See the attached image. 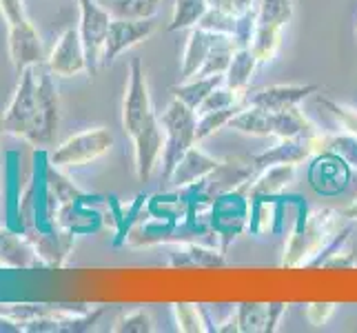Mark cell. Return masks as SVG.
Instances as JSON below:
<instances>
[{
    "label": "cell",
    "mask_w": 357,
    "mask_h": 333,
    "mask_svg": "<svg viewBox=\"0 0 357 333\" xmlns=\"http://www.w3.org/2000/svg\"><path fill=\"white\" fill-rule=\"evenodd\" d=\"M3 133L24 138L33 147H54L60 125V98L54 73L47 65H33L20 73L18 89L5 114H0Z\"/></svg>",
    "instance_id": "6da1fadb"
},
{
    "label": "cell",
    "mask_w": 357,
    "mask_h": 333,
    "mask_svg": "<svg viewBox=\"0 0 357 333\" xmlns=\"http://www.w3.org/2000/svg\"><path fill=\"white\" fill-rule=\"evenodd\" d=\"M0 14L7 22V47L11 65L18 73L43 63V40L24 14L22 0H0Z\"/></svg>",
    "instance_id": "7a4b0ae2"
},
{
    "label": "cell",
    "mask_w": 357,
    "mask_h": 333,
    "mask_svg": "<svg viewBox=\"0 0 357 333\" xmlns=\"http://www.w3.org/2000/svg\"><path fill=\"white\" fill-rule=\"evenodd\" d=\"M340 218L344 216L333 212V209H319L313 216H304V220L300 222V229H295L289 240L282 265L300 267L306 265L309 256L315 258L340 233Z\"/></svg>",
    "instance_id": "3957f363"
},
{
    "label": "cell",
    "mask_w": 357,
    "mask_h": 333,
    "mask_svg": "<svg viewBox=\"0 0 357 333\" xmlns=\"http://www.w3.org/2000/svg\"><path fill=\"white\" fill-rule=\"evenodd\" d=\"M165 129V154H162V178L169 180L171 171L176 169L180 158L187 154L195 140V127H198V114L182 101L174 98L169 107L158 116Z\"/></svg>",
    "instance_id": "277c9868"
},
{
    "label": "cell",
    "mask_w": 357,
    "mask_h": 333,
    "mask_svg": "<svg viewBox=\"0 0 357 333\" xmlns=\"http://www.w3.org/2000/svg\"><path fill=\"white\" fill-rule=\"evenodd\" d=\"M114 147V135L105 127L84 129L58 145L49 156V163L56 167H84L105 156Z\"/></svg>",
    "instance_id": "5b68a950"
},
{
    "label": "cell",
    "mask_w": 357,
    "mask_h": 333,
    "mask_svg": "<svg viewBox=\"0 0 357 333\" xmlns=\"http://www.w3.org/2000/svg\"><path fill=\"white\" fill-rule=\"evenodd\" d=\"M155 116L151 107V96H149V84H146L144 67L140 58H133L129 65V82L125 91V103H122V129L133 138L146 122Z\"/></svg>",
    "instance_id": "8992f818"
},
{
    "label": "cell",
    "mask_w": 357,
    "mask_h": 333,
    "mask_svg": "<svg viewBox=\"0 0 357 333\" xmlns=\"http://www.w3.org/2000/svg\"><path fill=\"white\" fill-rule=\"evenodd\" d=\"M80 5V36L84 45V56H87V73L96 76L100 67L105 40L112 24V11L100 7L96 0H78Z\"/></svg>",
    "instance_id": "52a82bcc"
},
{
    "label": "cell",
    "mask_w": 357,
    "mask_h": 333,
    "mask_svg": "<svg viewBox=\"0 0 357 333\" xmlns=\"http://www.w3.org/2000/svg\"><path fill=\"white\" fill-rule=\"evenodd\" d=\"M244 191H249V182L236 191H227L213 198L211 225L218 238L222 240V251H227L231 240H236V236L244 227L246 212H249V202L244 198Z\"/></svg>",
    "instance_id": "ba28073f"
},
{
    "label": "cell",
    "mask_w": 357,
    "mask_h": 333,
    "mask_svg": "<svg viewBox=\"0 0 357 333\" xmlns=\"http://www.w3.org/2000/svg\"><path fill=\"white\" fill-rule=\"evenodd\" d=\"M153 31H155L153 18H112L105 49H102V58H100V67L105 69L112 67L122 52H127V49L146 40Z\"/></svg>",
    "instance_id": "9c48e42d"
},
{
    "label": "cell",
    "mask_w": 357,
    "mask_h": 333,
    "mask_svg": "<svg viewBox=\"0 0 357 333\" xmlns=\"http://www.w3.org/2000/svg\"><path fill=\"white\" fill-rule=\"evenodd\" d=\"M131 140L135 156V176H138L140 182H149L151 174L165 154V129L158 114Z\"/></svg>",
    "instance_id": "30bf717a"
},
{
    "label": "cell",
    "mask_w": 357,
    "mask_h": 333,
    "mask_svg": "<svg viewBox=\"0 0 357 333\" xmlns=\"http://www.w3.org/2000/svg\"><path fill=\"white\" fill-rule=\"evenodd\" d=\"M351 167L333 151L315 154L309 167V184L319 195H337L347 189L351 180Z\"/></svg>",
    "instance_id": "8fae6325"
},
{
    "label": "cell",
    "mask_w": 357,
    "mask_h": 333,
    "mask_svg": "<svg viewBox=\"0 0 357 333\" xmlns=\"http://www.w3.org/2000/svg\"><path fill=\"white\" fill-rule=\"evenodd\" d=\"M47 67L54 76L60 78H71L80 71H87V56H84V45L78 27H67L63 31L47 58Z\"/></svg>",
    "instance_id": "7c38bea8"
},
{
    "label": "cell",
    "mask_w": 357,
    "mask_h": 333,
    "mask_svg": "<svg viewBox=\"0 0 357 333\" xmlns=\"http://www.w3.org/2000/svg\"><path fill=\"white\" fill-rule=\"evenodd\" d=\"M317 91V84H271V87L246 91L242 98V105L262 107L268 111H284L291 107H298L304 98Z\"/></svg>",
    "instance_id": "4fadbf2b"
},
{
    "label": "cell",
    "mask_w": 357,
    "mask_h": 333,
    "mask_svg": "<svg viewBox=\"0 0 357 333\" xmlns=\"http://www.w3.org/2000/svg\"><path fill=\"white\" fill-rule=\"evenodd\" d=\"M255 167L251 163H240V160H225L220 163L204 180H200V189L206 200H213L215 195H222L227 191H236L244 187L246 182L255 178Z\"/></svg>",
    "instance_id": "5bb4252c"
},
{
    "label": "cell",
    "mask_w": 357,
    "mask_h": 333,
    "mask_svg": "<svg viewBox=\"0 0 357 333\" xmlns=\"http://www.w3.org/2000/svg\"><path fill=\"white\" fill-rule=\"evenodd\" d=\"M220 45L236 47V40H233V36H227V34H211L200 27H193L187 38V45H184L182 60H180V78L182 80L193 78L195 73L200 71V67L204 65L208 54L213 52V47H220Z\"/></svg>",
    "instance_id": "9a60e30c"
},
{
    "label": "cell",
    "mask_w": 357,
    "mask_h": 333,
    "mask_svg": "<svg viewBox=\"0 0 357 333\" xmlns=\"http://www.w3.org/2000/svg\"><path fill=\"white\" fill-rule=\"evenodd\" d=\"M73 236H76L73 231L60 229V227H56L52 231L31 229L27 233V238L31 240L43 267H47V269L65 267L67 258L71 256V249H73Z\"/></svg>",
    "instance_id": "2e32d148"
},
{
    "label": "cell",
    "mask_w": 357,
    "mask_h": 333,
    "mask_svg": "<svg viewBox=\"0 0 357 333\" xmlns=\"http://www.w3.org/2000/svg\"><path fill=\"white\" fill-rule=\"evenodd\" d=\"M309 156H313L311 138H280L275 147L253 158V167L262 171L273 165H300Z\"/></svg>",
    "instance_id": "e0dca14e"
},
{
    "label": "cell",
    "mask_w": 357,
    "mask_h": 333,
    "mask_svg": "<svg viewBox=\"0 0 357 333\" xmlns=\"http://www.w3.org/2000/svg\"><path fill=\"white\" fill-rule=\"evenodd\" d=\"M220 165V160L211 158L208 154H204L200 147H191V149L180 158V163L176 165V169L171 171L169 182L174 187L182 189V187H191V184L204 180L211 171Z\"/></svg>",
    "instance_id": "ac0fdd59"
},
{
    "label": "cell",
    "mask_w": 357,
    "mask_h": 333,
    "mask_svg": "<svg viewBox=\"0 0 357 333\" xmlns=\"http://www.w3.org/2000/svg\"><path fill=\"white\" fill-rule=\"evenodd\" d=\"M0 267L36 269L43 267V262L29 238H20L14 231L0 227Z\"/></svg>",
    "instance_id": "d6986e66"
},
{
    "label": "cell",
    "mask_w": 357,
    "mask_h": 333,
    "mask_svg": "<svg viewBox=\"0 0 357 333\" xmlns=\"http://www.w3.org/2000/svg\"><path fill=\"white\" fill-rule=\"evenodd\" d=\"M295 178V165H273L266 167L249 182L251 198H273L282 193Z\"/></svg>",
    "instance_id": "ffe728a7"
},
{
    "label": "cell",
    "mask_w": 357,
    "mask_h": 333,
    "mask_svg": "<svg viewBox=\"0 0 357 333\" xmlns=\"http://www.w3.org/2000/svg\"><path fill=\"white\" fill-rule=\"evenodd\" d=\"M225 251L206 249L200 244H180L169 253V267H225Z\"/></svg>",
    "instance_id": "44dd1931"
},
{
    "label": "cell",
    "mask_w": 357,
    "mask_h": 333,
    "mask_svg": "<svg viewBox=\"0 0 357 333\" xmlns=\"http://www.w3.org/2000/svg\"><path fill=\"white\" fill-rule=\"evenodd\" d=\"M317 127L306 118L298 107L273 111V135L275 138H311Z\"/></svg>",
    "instance_id": "7402d4cb"
},
{
    "label": "cell",
    "mask_w": 357,
    "mask_h": 333,
    "mask_svg": "<svg viewBox=\"0 0 357 333\" xmlns=\"http://www.w3.org/2000/svg\"><path fill=\"white\" fill-rule=\"evenodd\" d=\"M229 127L238 129L242 133H249V135L268 138V135H273V111L244 105L240 109V114L229 122Z\"/></svg>",
    "instance_id": "603a6c76"
},
{
    "label": "cell",
    "mask_w": 357,
    "mask_h": 333,
    "mask_svg": "<svg viewBox=\"0 0 357 333\" xmlns=\"http://www.w3.org/2000/svg\"><path fill=\"white\" fill-rule=\"evenodd\" d=\"M257 65H260V63H257V58L251 52V47L236 49V52H233V58H231V65H229V69L225 73V82L229 84L231 89L246 94V89H249V82H251V76H253V71H255Z\"/></svg>",
    "instance_id": "cb8c5ba5"
},
{
    "label": "cell",
    "mask_w": 357,
    "mask_h": 333,
    "mask_svg": "<svg viewBox=\"0 0 357 333\" xmlns=\"http://www.w3.org/2000/svg\"><path fill=\"white\" fill-rule=\"evenodd\" d=\"M222 82H225V76H206V78L193 76L189 80H184L182 84L171 87V94H174V98L182 101L187 107H191L193 111H198V107L204 103V98L215 87H220Z\"/></svg>",
    "instance_id": "d4e9b609"
},
{
    "label": "cell",
    "mask_w": 357,
    "mask_h": 333,
    "mask_svg": "<svg viewBox=\"0 0 357 333\" xmlns=\"http://www.w3.org/2000/svg\"><path fill=\"white\" fill-rule=\"evenodd\" d=\"M208 9V0H176L174 16L169 22V31H182L198 27V22Z\"/></svg>",
    "instance_id": "484cf974"
},
{
    "label": "cell",
    "mask_w": 357,
    "mask_h": 333,
    "mask_svg": "<svg viewBox=\"0 0 357 333\" xmlns=\"http://www.w3.org/2000/svg\"><path fill=\"white\" fill-rule=\"evenodd\" d=\"M280 31H282L280 24L257 22V29L251 40V52L255 54L257 63H268V60L275 58L280 49Z\"/></svg>",
    "instance_id": "4316f807"
},
{
    "label": "cell",
    "mask_w": 357,
    "mask_h": 333,
    "mask_svg": "<svg viewBox=\"0 0 357 333\" xmlns=\"http://www.w3.org/2000/svg\"><path fill=\"white\" fill-rule=\"evenodd\" d=\"M174 309V318H176V325L178 331L184 333H202V331H211V320L206 318V311L198 304H191V302H174L171 304Z\"/></svg>",
    "instance_id": "83f0119b"
},
{
    "label": "cell",
    "mask_w": 357,
    "mask_h": 333,
    "mask_svg": "<svg viewBox=\"0 0 357 333\" xmlns=\"http://www.w3.org/2000/svg\"><path fill=\"white\" fill-rule=\"evenodd\" d=\"M45 178H47V184H49V189H52V193L56 195V200L58 205H65V202H78V200H87L89 195L80 191L76 184H73L67 176H63L58 171L56 165L49 163L45 167Z\"/></svg>",
    "instance_id": "f1b7e54d"
},
{
    "label": "cell",
    "mask_w": 357,
    "mask_h": 333,
    "mask_svg": "<svg viewBox=\"0 0 357 333\" xmlns=\"http://www.w3.org/2000/svg\"><path fill=\"white\" fill-rule=\"evenodd\" d=\"M242 107L244 105L238 103V105L227 107V109H218V111H208V114H200L198 116V127H195V140L202 142V140L208 138V135H213L215 131L227 127L229 122L240 114Z\"/></svg>",
    "instance_id": "f546056e"
},
{
    "label": "cell",
    "mask_w": 357,
    "mask_h": 333,
    "mask_svg": "<svg viewBox=\"0 0 357 333\" xmlns=\"http://www.w3.org/2000/svg\"><path fill=\"white\" fill-rule=\"evenodd\" d=\"M268 304L264 302H240L236 306L238 325L242 333H264Z\"/></svg>",
    "instance_id": "4dcf8cb0"
},
{
    "label": "cell",
    "mask_w": 357,
    "mask_h": 333,
    "mask_svg": "<svg viewBox=\"0 0 357 333\" xmlns=\"http://www.w3.org/2000/svg\"><path fill=\"white\" fill-rule=\"evenodd\" d=\"M160 9V0H114L109 5L114 18H153Z\"/></svg>",
    "instance_id": "1f68e13d"
},
{
    "label": "cell",
    "mask_w": 357,
    "mask_h": 333,
    "mask_svg": "<svg viewBox=\"0 0 357 333\" xmlns=\"http://www.w3.org/2000/svg\"><path fill=\"white\" fill-rule=\"evenodd\" d=\"M293 18V0H260L257 5V22L284 24Z\"/></svg>",
    "instance_id": "d6a6232c"
},
{
    "label": "cell",
    "mask_w": 357,
    "mask_h": 333,
    "mask_svg": "<svg viewBox=\"0 0 357 333\" xmlns=\"http://www.w3.org/2000/svg\"><path fill=\"white\" fill-rule=\"evenodd\" d=\"M236 24H238V16L236 14H229V11L208 7L206 14L202 16V20L198 22V27L204 29V31H211V34L233 36V34H236Z\"/></svg>",
    "instance_id": "836d02e7"
},
{
    "label": "cell",
    "mask_w": 357,
    "mask_h": 333,
    "mask_svg": "<svg viewBox=\"0 0 357 333\" xmlns=\"http://www.w3.org/2000/svg\"><path fill=\"white\" fill-rule=\"evenodd\" d=\"M242 98L244 94L236 91V89H231L227 82H222L220 87H215L211 94H208L204 98V103L198 107V111L195 114H208V111H218V109H227V107H233V105H238L242 103Z\"/></svg>",
    "instance_id": "e575fe53"
},
{
    "label": "cell",
    "mask_w": 357,
    "mask_h": 333,
    "mask_svg": "<svg viewBox=\"0 0 357 333\" xmlns=\"http://www.w3.org/2000/svg\"><path fill=\"white\" fill-rule=\"evenodd\" d=\"M236 47L233 45H220L213 47V52L208 54V58L204 60V65L200 67V71L195 73L198 78H206V76H225L229 65H231V58Z\"/></svg>",
    "instance_id": "d590c367"
},
{
    "label": "cell",
    "mask_w": 357,
    "mask_h": 333,
    "mask_svg": "<svg viewBox=\"0 0 357 333\" xmlns=\"http://www.w3.org/2000/svg\"><path fill=\"white\" fill-rule=\"evenodd\" d=\"M326 151L340 156L351 169H357V135L353 133H333L326 140Z\"/></svg>",
    "instance_id": "8d00e7d4"
},
{
    "label": "cell",
    "mask_w": 357,
    "mask_h": 333,
    "mask_svg": "<svg viewBox=\"0 0 357 333\" xmlns=\"http://www.w3.org/2000/svg\"><path fill=\"white\" fill-rule=\"evenodd\" d=\"M317 103L322 105V107H326V111H331V116L337 118L340 125L347 129L349 133L357 135V109H351V107L342 105L337 101H331V98H326L322 94L317 96Z\"/></svg>",
    "instance_id": "74e56055"
},
{
    "label": "cell",
    "mask_w": 357,
    "mask_h": 333,
    "mask_svg": "<svg viewBox=\"0 0 357 333\" xmlns=\"http://www.w3.org/2000/svg\"><path fill=\"white\" fill-rule=\"evenodd\" d=\"M257 29V7L244 11V14L238 16V24H236V34H233V40H236V47H251L253 34Z\"/></svg>",
    "instance_id": "f35d334b"
},
{
    "label": "cell",
    "mask_w": 357,
    "mask_h": 333,
    "mask_svg": "<svg viewBox=\"0 0 357 333\" xmlns=\"http://www.w3.org/2000/svg\"><path fill=\"white\" fill-rule=\"evenodd\" d=\"M114 331H118V333H125V331L127 333H151L153 320L144 309H138V311H133V313L122 318L120 323L114 327Z\"/></svg>",
    "instance_id": "ab89813d"
},
{
    "label": "cell",
    "mask_w": 357,
    "mask_h": 333,
    "mask_svg": "<svg viewBox=\"0 0 357 333\" xmlns=\"http://www.w3.org/2000/svg\"><path fill=\"white\" fill-rule=\"evenodd\" d=\"M333 311H335L333 302H311V304H306V320H309L313 327H322L328 323V318L333 316Z\"/></svg>",
    "instance_id": "60d3db41"
},
{
    "label": "cell",
    "mask_w": 357,
    "mask_h": 333,
    "mask_svg": "<svg viewBox=\"0 0 357 333\" xmlns=\"http://www.w3.org/2000/svg\"><path fill=\"white\" fill-rule=\"evenodd\" d=\"M287 306H289V304H284V302H268V313H266V327H264V333H273V331H278L282 316L287 313Z\"/></svg>",
    "instance_id": "b9f144b4"
},
{
    "label": "cell",
    "mask_w": 357,
    "mask_h": 333,
    "mask_svg": "<svg viewBox=\"0 0 357 333\" xmlns=\"http://www.w3.org/2000/svg\"><path fill=\"white\" fill-rule=\"evenodd\" d=\"M357 265V258L351 253V251H337V253H333L328 258V260H324V265L322 267H326V269H347V267H355Z\"/></svg>",
    "instance_id": "7bdbcfd3"
},
{
    "label": "cell",
    "mask_w": 357,
    "mask_h": 333,
    "mask_svg": "<svg viewBox=\"0 0 357 333\" xmlns=\"http://www.w3.org/2000/svg\"><path fill=\"white\" fill-rule=\"evenodd\" d=\"M342 216L344 218H349V220H357V200L351 205V207H347V209H344V212H342Z\"/></svg>",
    "instance_id": "ee69618b"
},
{
    "label": "cell",
    "mask_w": 357,
    "mask_h": 333,
    "mask_svg": "<svg viewBox=\"0 0 357 333\" xmlns=\"http://www.w3.org/2000/svg\"><path fill=\"white\" fill-rule=\"evenodd\" d=\"M0 133H3V122H0Z\"/></svg>",
    "instance_id": "f6af8a7d"
},
{
    "label": "cell",
    "mask_w": 357,
    "mask_h": 333,
    "mask_svg": "<svg viewBox=\"0 0 357 333\" xmlns=\"http://www.w3.org/2000/svg\"><path fill=\"white\" fill-rule=\"evenodd\" d=\"M355 31H357V27H355Z\"/></svg>",
    "instance_id": "bcb514c9"
}]
</instances>
